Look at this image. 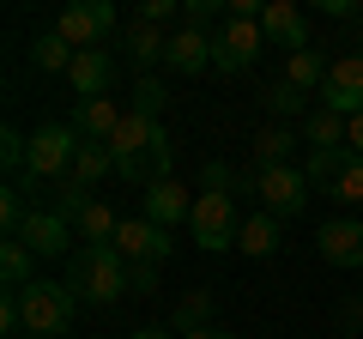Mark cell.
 I'll use <instances>...</instances> for the list:
<instances>
[{"instance_id": "6da1fadb", "label": "cell", "mask_w": 363, "mask_h": 339, "mask_svg": "<svg viewBox=\"0 0 363 339\" xmlns=\"http://www.w3.org/2000/svg\"><path fill=\"white\" fill-rule=\"evenodd\" d=\"M67 291L79 303H116L128 291V261H121L116 248H73L67 255Z\"/></svg>"}, {"instance_id": "7a4b0ae2", "label": "cell", "mask_w": 363, "mask_h": 339, "mask_svg": "<svg viewBox=\"0 0 363 339\" xmlns=\"http://www.w3.org/2000/svg\"><path fill=\"white\" fill-rule=\"evenodd\" d=\"M79 133H73V121H49V128H37L30 133V152H25V182L37 188V182H61L67 170H73V157H79Z\"/></svg>"}, {"instance_id": "3957f363", "label": "cell", "mask_w": 363, "mask_h": 339, "mask_svg": "<svg viewBox=\"0 0 363 339\" xmlns=\"http://www.w3.org/2000/svg\"><path fill=\"white\" fill-rule=\"evenodd\" d=\"M18 309H25V333L61 339L67 327H73L79 297H73L67 285H55V279H37V285H25V291H18Z\"/></svg>"}, {"instance_id": "277c9868", "label": "cell", "mask_w": 363, "mask_h": 339, "mask_svg": "<svg viewBox=\"0 0 363 339\" xmlns=\"http://www.w3.org/2000/svg\"><path fill=\"white\" fill-rule=\"evenodd\" d=\"M188 236H194L206 255H218V248H236V236H242V212H236V194H194V212H188Z\"/></svg>"}, {"instance_id": "5b68a950", "label": "cell", "mask_w": 363, "mask_h": 339, "mask_svg": "<svg viewBox=\"0 0 363 339\" xmlns=\"http://www.w3.org/2000/svg\"><path fill=\"white\" fill-rule=\"evenodd\" d=\"M260 18H224L218 30H212V67H218L224 79L230 73H248V67L260 61Z\"/></svg>"}, {"instance_id": "8992f818", "label": "cell", "mask_w": 363, "mask_h": 339, "mask_svg": "<svg viewBox=\"0 0 363 339\" xmlns=\"http://www.w3.org/2000/svg\"><path fill=\"white\" fill-rule=\"evenodd\" d=\"M55 30H61V37L85 55V49H97V43L116 30V6H109V0H73V6H61Z\"/></svg>"}, {"instance_id": "52a82bcc", "label": "cell", "mask_w": 363, "mask_h": 339, "mask_svg": "<svg viewBox=\"0 0 363 339\" xmlns=\"http://www.w3.org/2000/svg\"><path fill=\"white\" fill-rule=\"evenodd\" d=\"M260 212H272V218H297L303 206H309V176H303L297 164H279V170H260Z\"/></svg>"}, {"instance_id": "ba28073f", "label": "cell", "mask_w": 363, "mask_h": 339, "mask_svg": "<svg viewBox=\"0 0 363 339\" xmlns=\"http://www.w3.org/2000/svg\"><path fill=\"white\" fill-rule=\"evenodd\" d=\"M116 255H121V261H157V267H164L169 255H176V243H169L164 224H152V218L140 212V218H121V230H116Z\"/></svg>"}, {"instance_id": "9c48e42d", "label": "cell", "mask_w": 363, "mask_h": 339, "mask_svg": "<svg viewBox=\"0 0 363 339\" xmlns=\"http://www.w3.org/2000/svg\"><path fill=\"white\" fill-rule=\"evenodd\" d=\"M321 109H333V116H363V55H339L333 73H327L321 85Z\"/></svg>"}, {"instance_id": "30bf717a", "label": "cell", "mask_w": 363, "mask_h": 339, "mask_svg": "<svg viewBox=\"0 0 363 339\" xmlns=\"http://www.w3.org/2000/svg\"><path fill=\"white\" fill-rule=\"evenodd\" d=\"M315 248H321V261L339 267V273L363 267V218H327L315 230Z\"/></svg>"}, {"instance_id": "8fae6325", "label": "cell", "mask_w": 363, "mask_h": 339, "mask_svg": "<svg viewBox=\"0 0 363 339\" xmlns=\"http://www.w3.org/2000/svg\"><path fill=\"white\" fill-rule=\"evenodd\" d=\"M260 37L279 43L285 55H303V49H309V18L297 13V0H267V13H260Z\"/></svg>"}, {"instance_id": "7c38bea8", "label": "cell", "mask_w": 363, "mask_h": 339, "mask_svg": "<svg viewBox=\"0 0 363 339\" xmlns=\"http://www.w3.org/2000/svg\"><path fill=\"white\" fill-rule=\"evenodd\" d=\"M164 67L169 73H206L212 67V30H200V25H176L169 30V49H164Z\"/></svg>"}, {"instance_id": "4fadbf2b", "label": "cell", "mask_w": 363, "mask_h": 339, "mask_svg": "<svg viewBox=\"0 0 363 339\" xmlns=\"http://www.w3.org/2000/svg\"><path fill=\"white\" fill-rule=\"evenodd\" d=\"M18 243L30 248V255H73V224L61 218L55 206H30V218H25V230H18Z\"/></svg>"}, {"instance_id": "5bb4252c", "label": "cell", "mask_w": 363, "mask_h": 339, "mask_svg": "<svg viewBox=\"0 0 363 339\" xmlns=\"http://www.w3.org/2000/svg\"><path fill=\"white\" fill-rule=\"evenodd\" d=\"M67 79H73L79 104H91V97H104V91H109V79H116V61H109L104 49H85V55H73Z\"/></svg>"}, {"instance_id": "9a60e30c", "label": "cell", "mask_w": 363, "mask_h": 339, "mask_svg": "<svg viewBox=\"0 0 363 339\" xmlns=\"http://www.w3.org/2000/svg\"><path fill=\"white\" fill-rule=\"evenodd\" d=\"M116 128H121V109L109 104V97H91V104L73 109V133H79V140H91V145H109V140H116Z\"/></svg>"}, {"instance_id": "2e32d148", "label": "cell", "mask_w": 363, "mask_h": 339, "mask_svg": "<svg viewBox=\"0 0 363 339\" xmlns=\"http://www.w3.org/2000/svg\"><path fill=\"white\" fill-rule=\"evenodd\" d=\"M188 212H194V200L182 194L176 182H152V188H145V218H152V224H164V230H169V224H182Z\"/></svg>"}, {"instance_id": "e0dca14e", "label": "cell", "mask_w": 363, "mask_h": 339, "mask_svg": "<svg viewBox=\"0 0 363 339\" xmlns=\"http://www.w3.org/2000/svg\"><path fill=\"white\" fill-rule=\"evenodd\" d=\"M291 152H297V133H291L285 121H272V128L255 133V170H279V164H291Z\"/></svg>"}, {"instance_id": "ac0fdd59", "label": "cell", "mask_w": 363, "mask_h": 339, "mask_svg": "<svg viewBox=\"0 0 363 339\" xmlns=\"http://www.w3.org/2000/svg\"><path fill=\"white\" fill-rule=\"evenodd\" d=\"M327 55L321 49H303V55H285V85H297V91H321L327 85Z\"/></svg>"}, {"instance_id": "d6986e66", "label": "cell", "mask_w": 363, "mask_h": 339, "mask_svg": "<svg viewBox=\"0 0 363 339\" xmlns=\"http://www.w3.org/2000/svg\"><path fill=\"white\" fill-rule=\"evenodd\" d=\"M236 248H242V255H255V261H267L272 248H279V218H272V212H248Z\"/></svg>"}, {"instance_id": "ffe728a7", "label": "cell", "mask_w": 363, "mask_h": 339, "mask_svg": "<svg viewBox=\"0 0 363 339\" xmlns=\"http://www.w3.org/2000/svg\"><path fill=\"white\" fill-rule=\"evenodd\" d=\"M303 140H309V152H333V145H345V116H333V109L315 104L309 121H303Z\"/></svg>"}, {"instance_id": "44dd1931", "label": "cell", "mask_w": 363, "mask_h": 339, "mask_svg": "<svg viewBox=\"0 0 363 339\" xmlns=\"http://www.w3.org/2000/svg\"><path fill=\"white\" fill-rule=\"evenodd\" d=\"M169 327H176V333H200V327H212V291H182L176 309H169Z\"/></svg>"}, {"instance_id": "7402d4cb", "label": "cell", "mask_w": 363, "mask_h": 339, "mask_svg": "<svg viewBox=\"0 0 363 339\" xmlns=\"http://www.w3.org/2000/svg\"><path fill=\"white\" fill-rule=\"evenodd\" d=\"M121 49L133 55V67H152V61H164L169 37H164L157 25H128V30H121Z\"/></svg>"}, {"instance_id": "603a6c76", "label": "cell", "mask_w": 363, "mask_h": 339, "mask_svg": "<svg viewBox=\"0 0 363 339\" xmlns=\"http://www.w3.org/2000/svg\"><path fill=\"white\" fill-rule=\"evenodd\" d=\"M73 43L61 37V30H43L37 43H30V61H37V73H67V67H73Z\"/></svg>"}, {"instance_id": "cb8c5ba5", "label": "cell", "mask_w": 363, "mask_h": 339, "mask_svg": "<svg viewBox=\"0 0 363 339\" xmlns=\"http://www.w3.org/2000/svg\"><path fill=\"white\" fill-rule=\"evenodd\" d=\"M30 255L18 236H6V248H0V279H6V291H25V285H37V273H30Z\"/></svg>"}, {"instance_id": "d4e9b609", "label": "cell", "mask_w": 363, "mask_h": 339, "mask_svg": "<svg viewBox=\"0 0 363 339\" xmlns=\"http://www.w3.org/2000/svg\"><path fill=\"white\" fill-rule=\"evenodd\" d=\"M267 109L285 121V128H291V121H309V91H297V85H285V79H272V85H267Z\"/></svg>"}, {"instance_id": "484cf974", "label": "cell", "mask_w": 363, "mask_h": 339, "mask_svg": "<svg viewBox=\"0 0 363 339\" xmlns=\"http://www.w3.org/2000/svg\"><path fill=\"white\" fill-rule=\"evenodd\" d=\"M73 176H79V182H85V188H97V182H104V176H116V157H109V145H79V157H73Z\"/></svg>"}, {"instance_id": "4316f807", "label": "cell", "mask_w": 363, "mask_h": 339, "mask_svg": "<svg viewBox=\"0 0 363 339\" xmlns=\"http://www.w3.org/2000/svg\"><path fill=\"white\" fill-rule=\"evenodd\" d=\"M91 188L85 182H79V176H73V170H67V176H61V182H55V212H61V218L67 224H79V218H85V206H91Z\"/></svg>"}, {"instance_id": "83f0119b", "label": "cell", "mask_w": 363, "mask_h": 339, "mask_svg": "<svg viewBox=\"0 0 363 339\" xmlns=\"http://www.w3.org/2000/svg\"><path fill=\"white\" fill-rule=\"evenodd\" d=\"M327 194H333L339 206H363V157H357V152H351V164L327 182Z\"/></svg>"}, {"instance_id": "f1b7e54d", "label": "cell", "mask_w": 363, "mask_h": 339, "mask_svg": "<svg viewBox=\"0 0 363 339\" xmlns=\"http://www.w3.org/2000/svg\"><path fill=\"white\" fill-rule=\"evenodd\" d=\"M164 104H169V91H164V79H133V116H164Z\"/></svg>"}, {"instance_id": "f546056e", "label": "cell", "mask_w": 363, "mask_h": 339, "mask_svg": "<svg viewBox=\"0 0 363 339\" xmlns=\"http://www.w3.org/2000/svg\"><path fill=\"white\" fill-rule=\"evenodd\" d=\"M25 218H30L25 188H6V194H0V230H6V236H18V230H25Z\"/></svg>"}, {"instance_id": "4dcf8cb0", "label": "cell", "mask_w": 363, "mask_h": 339, "mask_svg": "<svg viewBox=\"0 0 363 339\" xmlns=\"http://www.w3.org/2000/svg\"><path fill=\"white\" fill-rule=\"evenodd\" d=\"M188 13V6H176V0H140V6H133V25H157L164 30L169 18H182Z\"/></svg>"}, {"instance_id": "1f68e13d", "label": "cell", "mask_w": 363, "mask_h": 339, "mask_svg": "<svg viewBox=\"0 0 363 339\" xmlns=\"http://www.w3.org/2000/svg\"><path fill=\"white\" fill-rule=\"evenodd\" d=\"M25 152H30V140L6 121V128H0V164H6V170H25Z\"/></svg>"}, {"instance_id": "d6a6232c", "label": "cell", "mask_w": 363, "mask_h": 339, "mask_svg": "<svg viewBox=\"0 0 363 339\" xmlns=\"http://www.w3.org/2000/svg\"><path fill=\"white\" fill-rule=\"evenodd\" d=\"M236 188V170L230 164H218V157H212L206 170H200V194H230Z\"/></svg>"}, {"instance_id": "836d02e7", "label": "cell", "mask_w": 363, "mask_h": 339, "mask_svg": "<svg viewBox=\"0 0 363 339\" xmlns=\"http://www.w3.org/2000/svg\"><path fill=\"white\" fill-rule=\"evenodd\" d=\"M128 291H157V261H128Z\"/></svg>"}, {"instance_id": "e575fe53", "label": "cell", "mask_w": 363, "mask_h": 339, "mask_svg": "<svg viewBox=\"0 0 363 339\" xmlns=\"http://www.w3.org/2000/svg\"><path fill=\"white\" fill-rule=\"evenodd\" d=\"M218 13H224L218 0H188V13H182V25H200V30H206V25H212Z\"/></svg>"}, {"instance_id": "d590c367", "label": "cell", "mask_w": 363, "mask_h": 339, "mask_svg": "<svg viewBox=\"0 0 363 339\" xmlns=\"http://www.w3.org/2000/svg\"><path fill=\"white\" fill-rule=\"evenodd\" d=\"M345 145L363 157V116H351V121H345Z\"/></svg>"}, {"instance_id": "8d00e7d4", "label": "cell", "mask_w": 363, "mask_h": 339, "mask_svg": "<svg viewBox=\"0 0 363 339\" xmlns=\"http://www.w3.org/2000/svg\"><path fill=\"white\" fill-rule=\"evenodd\" d=\"M339 321H345V327H363V297H351L345 309H339Z\"/></svg>"}, {"instance_id": "74e56055", "label": "cell", "mask_w": 363, "mask_h": 339, "mask_svg": "<svg viewBox=\"0 0 363 339\" xmlns=\"http://www.w3.org/2000/svg\"><path fill=\"white\" fill-rule=\"evenodd\" d=\"M321 13H327V18H351L357 6H351V0H321Z\"/></svg>"}, {"instance_id": "f35d334b", "label": "cell", "mask_w": 363, "mask_h": 339, "mask_svg": "<svg viewBox=\"0 0 363 339\" xmlns=\"http://www.w3.org/2000/svg\"><path fill=\"white\" fill-rule=\"evenodd\" d=\"M182 339H236V333H224V327H200V333H182Z\"/></svg>"}, {"instance_id": "ab89813d", "label": "cell", "mask_w": 363, "mask_h": 339, "mask_svg": "<svg viewBox=\"0 0 363 339\" xmlns=\"http://www.w3.org/2000/svg\"><path fill=\"white\" fill-rule=\"evenodd\" d=\"M128 339H169L164 327H140V333H128Z\"/></svg>"}, {"instance_id": "60d3db41", "label": "cell", "mask_w": 363, "mask_h": 339, "mask_svg": "<svg viewBox=\"0 0 363 339\" xmlns=\"http://www.w3.org/2000/svg\"><path fill=\"white\" fill-rule=\"evenodd\" d=\"M18 339H43V333H18Z\"/></svg>"}]
</instances>
